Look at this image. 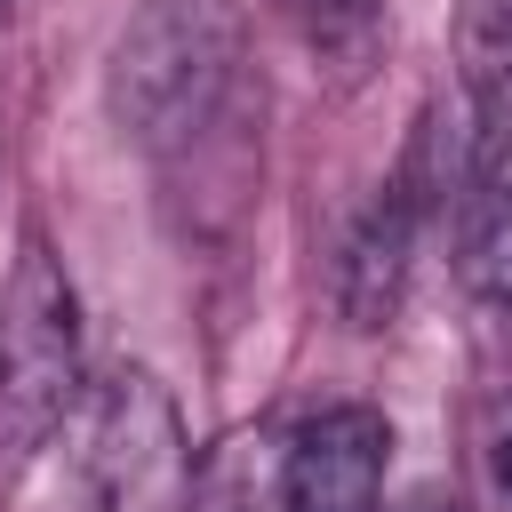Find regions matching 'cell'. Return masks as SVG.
Returning <instances> with one entry per match:
<instances>
[{
  "mask_svg": "<svg viewBox=\"0 0 512 512\" xmlns=\"http://www.w3.org/2000/svg\"><path fill=\"white\" fill-rule=\"evenodd\" d=\"M240 88L232 0H144L104 56V112L136 152H184Z\"/></svg>",
  "mask_w": 512,
  "mask_h": 512,
  "instance_id": "cell-1",
  "label": "cell"
},
{
  "mask_svg": "<svg viewBox=\"0 0 512 512\" xmlns=\"http://www.w3.org/2000/svg\"><path fill=\"white\" fill-rule=\"evenodd\" d=\"M80 400V296L48 240H24L0 288V456L24 464Z\"/></svg>",
  "mask_w": 512,
  "mask_h": 512,
  "instance_id": "cell-2",
  "label": "cell"
},
{
  "mask_svg": "<svg viewBox=\"0 0 512 512\" xmlns=\"http://www.w3.org/2000/svg\"><path fill=\"white\" fill-rule=\"evenodd\" d=\"M88 480L104 512H184L192 448L176 424V400L152 368H120L88 424Z\"/></svg>",
  "mask_w": 512,
  "mask_h": 512,
  "instance_id": "cell-3",
  "label": "cell"
},
{
  "mask_svg": "<svg viewBox=\"0 0 512 512\" xmlns=\"http://www.w3.org/2000/svg\"><path fill=\"white\" fill-rule=\"evenodd\" d=\"M432 216H440V208H432V192H424L408 168H392V176L376 184V200L352 216V232H344V248H336V312H344V328L376 336V328L400 320L408 280H416V248H424V224H432Z\"/></svg>",
  "mask_w": 512,
  "mask_h": 512,
  "instance_id": "cell-4",
  "label": "cell"
},
{
  "mask_svg": "<svg viewBox=\"0 0 512 512\" xmlns=\"http://www.w3.org/2000/svg\"><path fill=\"white\" fill-rule=\"evenodd\" d=\"M392 464V424L368 400H336L288 432V504L296 512H376Z\"/></svg>",
  "mask_w": 512,
  "mask_h": 512,
  "instance_id": "cell-5",
  "label": "cell"
},
{
  "mask_svg": "<svg viewBox=\"0 0 512 512\" xmlns=\"http://www.w3.org/2000/svg\"><path fill=\"white\" fill-rule=\"evenodd\" d=\"M456 280L480 304H512V128H496L456 184Z\"/></svg>",
  "mask_w": 512,
  "mask_h": 512,
  "instance_id": "cell-6",
  "label": "cell"
},
{
  "mask_svg": "<svg viewBox=\"0 0 512 512\" xmlns=\"http://www.w3.org/2000/svg\"><path fill=\"white\" fill-rule=\"evenodd\" d=\"M184 512H296L288 504V432L232 424L224 440H208L192 464Z\"/></svg>",
  "mask_w": 512,
  "mask_h": 512,
  "instance_id": "cell-7",
  "label": "cell"
},
{
  "mask_svg": "<svg viewBox=\"0 0 512 512\" xmlns=\"http://www.w3.org/2000/svg\"><path fill=\"white\" fill-rule=\"evenodd\" d=\"M456 80L488 136L512 128V0H456Z\"/></svg>",
  "mask_w": 512,
  "mask_h": 512,
  "instance_id": "cell-8",
  "label": "cell"
},
{
  "mask_svg": "<svg viewBox=\"0 0 512 512\" xmlns=\"http://www.w3.org/2000/svg\"><path fill=\"white\" fill-rule=\"evenodd\" d=\"M280 16L296 24V40H304L336 80H360V72L384 56L392 0H280Z\"/></svg>",
  "mask_w": 512,
  "mask_h": 512,
  "instance_id": "cell-9",
  "label": "cell"
},
{
  "mask_svg": "<svg viewBox=\"0 0 512 512\" xmlns=\"http://www.w3.org/2000/svg\"><path fill=\"white\" fill-rule=\"evenodd\" d=\"M400 512H464V496H456V488H440V480H424V488H408V496H400Z\"/></svg>",
  "mask_w": 512,
  "mask_h": 512,
  "instance_id": "cell-10",
  "label": "cell"
},
{
  "mask_svg": "<svg viewBox=\"0 0 512 512\" xmlns=\"http://www.w3.org/2000/svg\"><path fill=\"white\" fill-rule=\"evenodd\" d=\"M488 464H496V480L512 488V416H504V432H496V448H488Z\"/></svg>",
  "mask_w": 512,
  "mask_h": 512,
  "instance_id": "cell-11",
  "label": "cell"
},
{
  "mask_svg": "<svg viewBox=\"0 0 512 512\" xmlns=\"http://www.w3.org/2000/svg\"><path fill=\"white\" fill-rule=\"evenodd\" d=\"M0 16H8V0H0Z\"/></svg>",
  "mask_w": 512,
  "mask_h": 512,
  "instance_id": "cell-12",
  "label": "cell"
}]
</instances>
